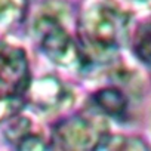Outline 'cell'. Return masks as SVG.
Here are the masks:
<instances>
[{
    "label": "cell",
    "instance_id": "cell-1",
    "mask_svg": "<svg viewBox=\"0 0 151 151\" xmlns=\"http://www.w3.org/2000/svg\"><path fill=\"white\" fill-rule=\"evenodd\" d=\"M129 17L107 0L86 5L79 21V46L82 65L111 62L127 39Z\"/></svg>",
    "mask_w": 151,
    "mask_h": 151
},
{
    "label": "cell",
    "instance_id": "cell-2",
    "mask_svg": "<svg viewBox=\"0 0 151 151\" xmlns=\"http://www.w3.org/2000/svg\"><path fill=\"white\" fill-rule=\"evenodd\" d=\"M30 88V70L25 52L0 40V123L21 110Z\"/></svg>",
    "mask_w": 151,
    "mask_h": 151
},
{
    "label": "cell",
    "instance_id": "cell-3",
    "mask_svg": "<svg viewBox=\"0 0 151 151\" xmlns=\"http://www.w3.org/2000/svg\"><path fill=\"white\" fill-rule=\"evenodd\" d=\"M31 31L42 52L52 62L65 68L82 65L80 46L74 42L56 11L43 9L36 17Z\"/></svg>",
    "mask_w": 151,
    "mask_h": 151
},
{
    "label": "cell",
    "instance_id": "cell-4",
    "mask_svg": "<svg viewBox=\"0 0 151 151\" xmlns=\"http://www.w3.org/2000/svg\"><path fill=\"white\" fill-rule=\"evenodd\" d=\"M105 135L107 132L99 117L73 116L55 127L52 142L59 150H91L98 148Z\"/></svg>",
    "mask_w": 151,
    "mask_h": 151
},
{
    "label": "cell",
    "instance_id": "cell-5",
    "mask_svg": "<svg viewBox=\"0 0 151 151\" xmlns=\"http://www.w3.org/2000/svg\"><path fill=\"white\" fill-rule=\"evenodd\" d=\"M30 99L39 110L45 113H53L58 111L71 102V93L64 88L61 82L55 77H43L39 79L31 89L28 88ZM27 93V95H28Z\"/></svg>",
    "mask_w": 151,
    "mask_h": 151
},
{
    "label": "cell",
    "instance_id": "cell-6",
    "mask_svg": "<svg viewBox=\"0 0 151 151\" xmlns=\"http://www.w3.org/2000/svg\"><path fill=\"white\" fill-rule=\"evenodd\" d=\"M6 135L18 148L22 150H40L46 147L43 138L33 130L31 120L24 117L12 120L9 129L6 130Z\"/></svg>",
    "mask_w": 151,
    "mask_h": 151
},
{
    "label": "cell",
    "instance_id": "cell-7",
    "mask_svg": "<svg viewBox=\"0 0 151 151\" xmlns=\"http://www.w3.org/2000/svg\"><path fill=\"white\" fill-rule=\"evenodd\" d=\"M93 101H95V105L98 107V110L102 114H107V116H111V117L123 116L124 111H126V107H127L124 95L120 91L113 89V88L99 91L93 96Z\"/></svg>",
    "mask_w": 151,
    "mask_h": 151
},
{
    "label": "cell",
    "instance_id": "cell-8",
    "mask_svg": "<svg viewBox=\"0 0 151 151\" xmlns=\"http://www.w3.org/2000/svg\"><path fill=\"white\" fill-rule=\"evenodd\" d=\"M25 11V0H0V27L17 22Z\"/></svg>",
    "mask_w": 151,
    "mask_h": 151
},
{
    "label": "cell",
    "instance_id": "cell-9",
    "mask_svg": "<svg viewBox=\"0 0 151 151\" xmlns=\"http://www.w3.org/2000/svg\"><path fill=\"white\" fill-rule=\"evenodd\" d=\"M98 148H104V150H136V148H147V145L142 144L141 141L133 139V138L105 135L102 138V141L99 142Z\"/></svg>",
    "mask_w": 151,
    "mask_h": 151
},
{
    "label": "cell",
    "instance_id": "cell-10",
    "mask_svg": "<svg viewBox=\"0 0 151 151\" xmlns=\"http://www.w3.org/2000/svg\"><path fill=\"white\" fill-rule=\"evenodd\" d=\"M135 52L136 55L147 64H151V24L144 25L135 40Z\"/></svg>",
    "mask_w": 151,
    "mask_h": 151
},
{
    "label": "cell",
    "instance_id": "cell-11",
    "mask_svg": "<svg viewBox=\"0 0 151 151\" xmlns=\"http://www.w3.org/2000/svg\"><path fill=\"white\" fill-rule=\"evenodd\" d=\"M135 2H148V0H135Z\"/></svg>",
    "mask_w": 151,
    "mask_h": 151
}]
</instances>
